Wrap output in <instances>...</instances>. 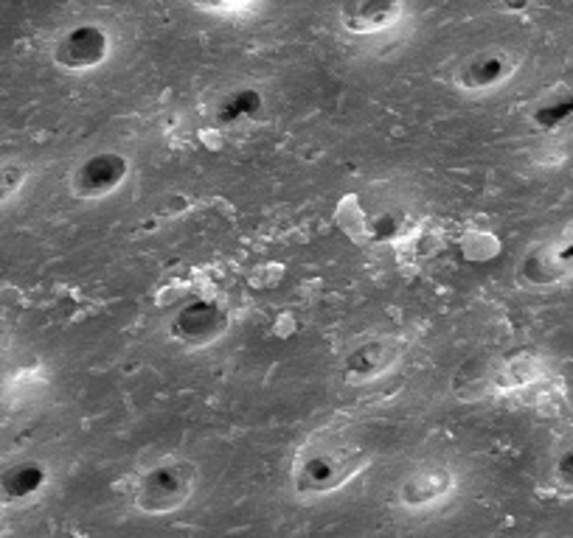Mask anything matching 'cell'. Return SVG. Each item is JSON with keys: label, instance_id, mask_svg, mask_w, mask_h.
Here are the masks:
<instances>
[{"label": "cell", "instance_id": "8", "mask_svg": "<svg viewBox=\"0 0 573 538\" xmlns=\"http://www.w3.org/2000/svg\"><path fill=\"white\" fill-rule=\"evenodd\" d=\"M455 491V471L447 462H422L399 482V502L408 510H427Z\"/></svg>", "mask_w": 573, "mask_h": 538}, {"label": "cell", "instance_id": "13", "mask_svg": "<svg viewBox=\"0 0 573 538\" xmlns=\"http://www.w3.org/2000/svg\"><path fill=\"white\" fill-rule=\"evenodd\" d=\"M29 180V169L23 163H7L0 166V208L9 206L20 193V188Z\"/></svg>", "mask_w": 573, "mask_h": 538}, {"label": "cell", "instance_id": "7", "mask_svg": "<svg viewBox=\"0 0 573 538\" xmlns=\"http://www.w3.org/2000/svg\"><path fill=\"white\" fill-rule=\"evenodd\" d=\"M399 357H403V346L394 337L363 340L343 359V379L349 385H372V381L383 379L399 362Z\"/></svg>", "mask_w": 573, "mask_h": 538}, {"label": "cell", "instance_id": "9", "mask_svg": "<svg viewBox=\"0 0 573 538\" xmlns=\"http://www.w3.org/2000/svg\"><path fill=\"white\" fill-rule=\"evenodd\" d=\"M514 71H517V59L512 53L503 48H490V51H478L467 62H462V68L455 71V84L467 93H486V90L506 84Z\"/></svg>", "mask_w": 573, "mask_h": 538}, {"label": "cell", "instance_id": "4", "mask_svg": "<svg viewBox=\"0 0 573 538\" xmlns=\"http://www.w3.org/2000/svg\"><path fill=\"white\" fill-rule=\"evenodd\" d=\"M110 48L112 42L107 29H101L96 23H79L53 42L51 57L62 71L82 73L96 71L99 64H105L107 57H110Z\"/></svg>", "mask_w": 573, "mask_h": 538}, {"label": "cell", "instance_id": "2", "mask_svg": "<svg viewBox=\"0 0 573 538\" xmlns=\"http://www.w3.org/2000/svg\"><path fill=\"white\" fill-rule=\"evenodd\" d=\"M197 491V466L189 460H164L147 468L136 482L132 505L147 516H169Z\"/></svg>", "mask_w": 573, "mask_h": 538}, {"label": "cell", "instance_id": "11", "mask_svg": "<svg viewBox=\"0 0 573 538\" xmlns=\"http://www.w3.org/2000/svg\"><path fill=\"white\" fill-rule=\"evenodd\" d=\"M51 482V471L40 460H18L0 471V499L9 505H23L40 497Z\"/></svg>", "mask_w": 573, "mask_h": 538}, {"label": "cell", "instance_id": "14", "mask_svg": "<svg viewBox=\"0 0 573 538\" xmlns=\"http://www.w3.org/2000/svg\"><path fill=\"white\" fill-rule=\"evenodd\" d=\"M554 486L560 488L562 494H571V497H573V449L562 451L560 460H556Z\"/></svg>", "mask_w": 573, "mask_h": 538}, {"label": "cell", "instance_id": "10", "mask_svg": "<svg viewBox=\"0 0 573 538\" xmlns=\"http://www.w3.org/2000/svg\"><path fill=\"white\" fill-rule=\"evenodd\" d=\"M403 18V0H349L343 7V29L352 34H379Z\"/></svg>", "mask_w": 573, "mask_h": 538}, {"label": "cell", "instance_id": "6", "mask_svg": "<svg viewBox=\"0 0 573 538\" xmlns=\"http://www.w3.org/2000/svg\"><path fill=\"white\" fill-rule=\"evenodd\" d=\"M228 326H231V320H228V311L223 306L214 303V300H191V303L180 306L178 315L171 317L169 333L189 348H206L217 342L219 337H225Z\"/></svg>", "mask_w": 573, "mask_h": 538}, {"label": "cell", "instance_id": "12", "mask_svg": "<svg viewBox=\"0 0 573 538\" xmlns=\"http://www.w3.org/2000/svg\"><path fill=\"white\" fill-rule=\"evenodd\" d=\"M265 116V96L254 88H237L225 93L214 107V121L228 132H243Z\"/></svg>", "mask_w": 573, "mask_h": 538}, {"label": "cell", "instance_id": "3", "mask_svg": "<svg viewBox=\"0 0 573 538\" xmlns=\"http://www.w3.org/2000/svg\"><path fill=\"white\" fill-rule=\"evenodd\" d=\"M130 171L132 163L127 155L105 149V152H93L85 160H79L77 169L71 171L68 186H71V193L77 199L93 202V199H105L119 191L127 182V177H130Z\"/></svg>", "mask_w": 573, "mask_h": 538}, {"label": "cell", "instance_id": "5", "mask_svg": "<svg viewBox=\"0 0 573 538\" xmlns=\"http://www.w3.org/2000/svg\"><path fill=\"white\" fill-rule=\"evenodd\" d=\"M573 276V236L543 241L523 256L517 267V281L532 289L556 287Z\"/></svg>", "mask_w": 573, "mask_h": 538}, {"label": "cell", "instance_id": "15", "mask_svg": "<svg viewBox=\"0 0 573 538\" xmlns=\"http://www.w3.org/2000/svg\"><path fill=\"white\" fill-rule=\"evenodd\" d=\"M571 116H573V99H567V101H554V104L540 107L537 121L543 123V127H556V123L565 121V118Z\"/></svg>", "mask_w": 573, "mask_h": 538}, {"label": "cell", "instance_id": "16", "mask_svg": "<svg viewBox=\"0 0 573 538\" xmlns=\"http://www.w3.org/2000/svg\"><path fill=\"white\" fill-rule=\"evenodd\" d=\"M200 7L214 9V12H239V9L250 7L254 0H197Z\"/></svg>", "mask_w": 573, "mask_h": 538}, {"label": "cell", "instance_id": "1", "mask_svg": "<svg viewBox=\"0 0 573 538\" xmlns=\"http://www.w3.org/2000/svg\"><path fill=\"white\" fill-rule=\"evenodd\" d=\"M366 451L343 432H318L298 449L293 462V491L302 499H320L340 491L366 466Z\"/></svg>", "mask_w": 573, "mask_h": 538}]
</instances>
